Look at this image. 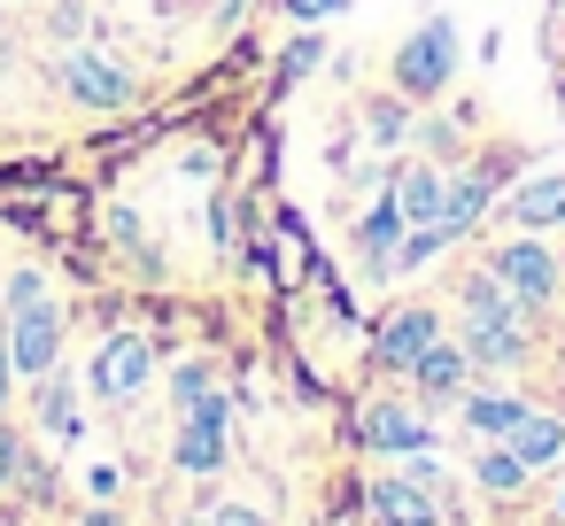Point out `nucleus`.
I'll use <instances>...</instances> for the list:
<instances>
[{"label": "nucleus", "mask_w": 565, "mask_h": 526, "mask_svg": "<svg viewBox=\"0 0 565 526\" xmlns=\"http://www.w3.org/2000/svg\"><path fill=\"white\" fill-rule=\"evenodd\" d=\"M526 318L534 310L519 294H503L495 271H472L465 279V325H457V341H465L472 364H519L526 356Z\"/></svg>", "instance_id": "nucleus-1"}, {"label": "nucleus", "mask_w": 565, "mask_h": 526, "mask_svg": "<svg viewBox=\"0 0 565 526\" xmlns=\"http://www.w3.org/2000/svg\"><path fill=\"white\" fill-rule=\"evenodd\" d=\"M449 78H457V24H449V17H426V24L395 47V94H403V101H434Z\"/></svg>", "instance_id": "nucleus-2"}, {"label": "nucleus", "mask_w": 565, "mask_h": 526, "mask_svg": "<svg viewBox=\"0 0 565 526\" xmlns=\"http://www.w3.org/2000/svg\"><path fill=\"white\" fill-rule=\"evenodd\" d=\"M488 271H495V287H503V294H519L526 310H542V302L557 294V271H565V264H557L542 240H503V248L488 256Z\"/></svg>", "instance_id": "nucleus-3"}, {"label": "nucleus", "mask_w": 565, "mask_h": 526, "mask_svg": "<svg viewBox=\"0 0 565 526\" xmlns=\"http://www.w3.org/2000/svg\"><path fill=\"white\" fill-rule=\"evenodd\" d=\"M148 379H156V348H148V333H109L102 356H94V395H102V402H132Z\"/></svg>", "instance_id": "nucleus-4"}, {"label": "nucleus", "mask_w": 565, "mask_h": 526, "mask_svg": "<svg viewBox=\"0 0 565 526\" xmlns=\"http://www.w3.org/2000/svg\"><path fill=\"white\" fill-rule=\"evenodd\" d=\"M225 410H233V402H225L217 387H210L202 402H186V410H179V449H171V457H179V472H194V480H202V472H217V464H225Z\"/></svg>", "instance_id": "nucleus-5"}, {"label": "nucleus", "mask_w": 565, "mask_h": 526, "mask_svg": "<svg viewBox=\"0 0 565 526\" xmlns=\"http://www.w3.org/2000/svg\"><path fill=\"white\" fill-rule=\"evenodd\" d=\"M55 356H63V310L24 302V310H17V325H9V364H17V372H32V379H47V372H55Z\"/></svg>", "instance_id": "nucleus-6"}, {"label": "nucleus", "mask_w": 565, "mask_h": 526, "mask_svg": "<svg viewBox=\"0 0 565 526\" xmlns=\"http://www.w3.org/2000/svg\"><path fill=\"white\" fill-rule=\"evenodd\" d=\"M426 341H441V310H426V302H411V310H395L380 333H372V356L387 364V372H411L418 356H426Z\"/></svg>", "instance_id": "nucleus-7"}, {"label": "nucleus", "mask_w": 565, "mask_h": 526, "mask_svg": "<svg viewBox=\"0 0 565 526\" xmlns=\"http://www.w3.org/2000/svg\"><path fill=\"white\" fill-rule=\"evenodd\" d=\"M63 94L86 101V109H125L132 101V71L102 63V55H63Z\"/></svg>", "instance_id": "nucleus-8"}, {"label": "nucleus", "mask_w": 565, "mask_h": 526, "mask_svg": "<svg viewBox=\"0 0 565 526\" xmlns=\"http://www.w3.org/2000/svg\"><path fill=\"white\" fill-rule=\"evenodd\" d=\"M364 441L380 457H411V449H434V426L411 410V402H372L364 410Z\"/></svg>", "instance_id": "nucleus-9"}, {"label": "nucleus", "mask_w": 565, "mask_h": 526, "mask_svg": "<svg viewBox=\"0 0 565 526\" xmlns=\"http://www.w3.org/2000/svg\"><path fill=\"white\" fill-rule=\"evenodd\" d=\"M503 449H511L526 472H542V464H557V457H565V418H550V410H534V402H526V410L511 418Z\"/></svg>", "instance_id": "nucleus-10"}, {"label": "nucleus", "mask_w": 565, "mask_h": 526, "mask_svg": "<svg viewBox=\"0 0 565 526\" xmlns=\"http://www.w3.org/2000/svg\"><path fill=\"white\" fill-rule=\"evenodd\" d=\"M465 372H472V356H465V341H426V356L411 364V379H418V395L426 402H457V387H465Z\"/></svg>", "instance_id": "nucleus-11"}, {"label": "nucleus", "mask_w": 565, "mask_h": 526, "mask_svg": "<svg viewBox=\"0 0 565 526\" xmlns=\"http://www.w3.org/2000/svg\"><path fill=\"white\" fill-rule=\"evenodd\" d=\"M503 217H511L519 233H550V225H565V171H557V179H526V186H511V194H503Z\"/></svg>", "instance_id": "nucleus-12"}, {"label": "nucleus", "mask_w": 565, "mask_h": 526, "mask_svg": "<svg viewBox=\"0 0 565 526\" xmlns=\"http://www.w3.org/2000/svg\"><path fill=\"white\" fill-rule=\"evenodd\" d=\"M441 194H449V179H441L434 163H411V171L395 179V210H403V225H434V217H441Z\"/></svg>", "instance_id": "nucleus-13"}, {"label": "nucleus", "mask_w": 565, "mask_h": 526, "mask_svg": "<svg viewBox=\"0 0 565 526\" xmlns=\"http://www.w3.org/2000/svg\"><path fill=\"white\" fill-rule=\"evenodd\" d=\"M488 202H495V171H465V179L441 194V225H449V233H472V225L488 217Z\"/></svg>", "instance_id": "nucleus-14"}, {"label": "nucleus", "mask_w": 565, "mask_h": 526, "mask_svg": "<svg viewBox=\"0 0 565 526\" xmlns=\"http://www.w3.org/2000/svg\"><path fill=\"white\" fill-rule=\"evenodd\" d=\"M395 240H403V210H395V194H387L380 210H364L356 248H364V264H372V271H387V264H395Z\"/></svg>", "instance_id": "nucleus-15"}, {"label": "nucleus", "mask_w": 565, "mask_h": 526, "mask_svg": "<svg viewBox=\"0 0 565 526\" xmlns=\"http://www.w3.org/2000/svg\"><path fill=\"white\" fill-rule=\"evenodd\" d=\"M457 233L434 217V225H403V240H395V264H387V279H403V271H418V264H434L441 248H449Z\"/></svg>", "instance_id": "nucleus-16"}, {"label": "nucleus", "mask_w": 565, "mask_h": 526, "mask_svg": "<svg viewBox=\"0 0 565 526\" xmlns=\"http://www.w3.org/2000/svg\"><path fill=\"white\" fill-rule=\"evenodd\" d=\"M519 410H526V395H465V426H472V433H495V441L511 433Z\"/></svg>", "instance_id": "nucleus-17"}, {"label": "nucleus", "mask_w": 565, "mask_h": 526, "mask_svg": "<svg viewBox=\"0 0 565 526\" xmlns=\"http://www.w3.org/2000/svg\"><path fill=\"white\" fill-rule=\"evenodd\" d=\"M472 480H480L488 495H519V487H526L534 472H526V464H519L511 449H480V457H472Z\"/></svg>", "instance_id": "nucleus-18"}, {"label": "nucleus", "mask_w": 565, "mask_h": 526, "mask_svg": "<svg viewBox=\"0 0 565 526\" xmlns=\"http://www.w3.org/2000/svg\"><path fill=\"white\" fill-rule=\"evenodd\" d=\"M372 511L380 518H411V511H434V495L418 480H372Z\"/></svg>", "instance_id": "nucleus-19"}, {"label": "nucleus", "mask_w": 565, "mask_h": 526, "mask_svg": "<svg viewBox=\"0 0 565 526\" xmlns=\"http://www.w3.org/2000/svg\"><path fill=\"white\" fill-rule=\"evenodd\" d=\"M318 63H326V40H318V32H302V40H295V47L279 55V86H302V78H310Z\"/></svg>", "instance_id": "nucleus-20"}, {"label": "nucleus", "mask_w": 565, "mask_h": 526, "mask_svg": "<svg viewBox=\"0 0 565 526\" xmlns=\"http://www.w3.org/2000/svg\"><path fill=\"white\" fill-rule=\"evenodd\" d=\"M364 125H372V140H380V148H395V140L411 132V109H403V101H372V109H364Z\"/></svg>", "instance_id": "nucleus-21"}, {"label": "nucleus", "mask_w": 565, "mask_h": 526, "mask_svg": "<svg viewBox=\"0 0 565 526\" xmlns=\"http://www.w3.org/2000/svg\"><path fill=\"white\" fill-rule=\"evenodd\" d=\"M40 418H47L55 433H71V387H63L55 372H47V387H40Z\"/></svg>", "instance_id": "nucleus-22"}, {"label": "nucleus", "mask_w": 565, "mask_h": 526, "mask_svg": "<svg viewBox=\"0 0 565 526\" xmlns=\"http://www.w3.org/2000/svg\"><path fill=\"white\" fill-rule=\"evenodd\" d=\"M171 387H179V410H186V402H202L217 379H210V364H179V379H171Z\"/></svg>", "instance_id": "nucleus-23"}, {"label": "nucleus", "mask_w": 565, "mask_h": 526, "mask_svg": "<svg viewBox=\"0 0 565 526\" xmlns=\"http://www.w3.org/2000/svg\"><path fill=\"white\" fill-rule=\"evenodd\" d=\"M202 526H271V518L248 511V503H217V511H202Z\"/></svg>", "instance_id": "nucleus-24"}, {"label": "nucleus", "mask_w": 565, "mask_h": 526, "mask_svg": "<svg viewBox=\"0 0 565 526\" xmlns=\"http://www.w3.org/2000/svg\"><path fill=\"white\" fill-rule=\"evenodd\" d=\"M341 9H349V0H287L295 24H326V17H341Z\"/></svg>", "instance_id": "nucleus-25"}, {"label": "nucleus", "mask_w": 565, "mask_h": 526, "mask_svg": "<svg viewBox=\"0 0 565 526\" xmlns=\"http://www.w3.org/2000/svg\"><path fill=\"white\" fill-rule=\"evenodd\" d=\"M17 472H24V441H17L9 426H0V487H9Z\"/></svg>", "instance_id": "nucleus-26"}, {"label": "nucleus", "mask_w": 565, "mask_h": 526, "mask_svg": "<svg viewBox=\"0 0 565 526\" xmlns=\"http://www.w3.org/2000/svg\"><path fill=\"white\" fill-rule=\"evenodd\" d=\"M24 302H47V287H40V271H17V279H9V310H24Z\"/></svg>", "instance_id": "nucleus-27"}, {"label": "nucleus", "mask_w": 565, "mask_h": 526, "mask_svg": "<svg viewBox=\"0 0 565 526\" xmlns=\"http://www.w3.org/2000/svg\"><path fill=\"white\" fill-rule=\"evenodd\" d=\"M380 526H441L434 511H411V518H380Z\"/></svg>", "instance_id": "nucleus-28"}, {"label": "nucleus", "mask_w": 565, "mask_h": 526, "mask_svg": "<svg viewBox=\"0 0 565 526\" xmlns=\"http://www.w3.org/2000/svg\"><path fill=\"white\" fill-rule=\"evenodd\" d=\"M9 372H17V364H9V341H0V395H9Z\"/></svg>", "instance_id": "nucleus-29"}, {"label": "nucleus", "mask_w": 565, "mask_h": 526, "mask_svg": "<svg viewBox=\"0 0 565 526\" xmlns=\"http://www.w3.org/2000/svg\"><path fill=\"white\" fill-rule=\"evenodd\" d=\"M86 526H117V511H86Z\"/></svg>", "instance_id": "nucleus-30"}, {"label": "nucleus", "mask_w": 565, "mask_h": 526, "mask_svg": "<svg viewBox=\"0 0 565 526\" xmlns=\"http://www.w3.org/2000/svg\"><path fill=\"white\" fill-rule=\"evenodd\" d=\"M557 32H565V0H557Z\"/></svg>", "instance_id": "nucleus-31"}, {"label": "nucleus", "mask_w": 565, "mask_h": 526, "mask_svg": "<svg viewBox=\"0 0 565 526\" xmlns=\"http://www.w3.org/2000/svg\"><path fill=\"white\" fill-rule=\"evenodd\" d=\"M557 511H565V495H557Z\"/></svg>", "instance_id": "nucleus-32"}]
</instances>
